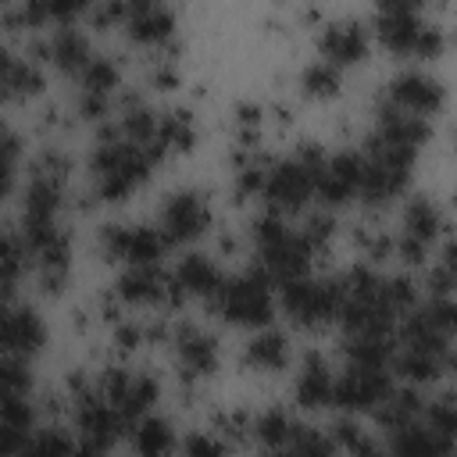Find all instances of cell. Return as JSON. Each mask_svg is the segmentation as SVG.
Here are the masks:
<instances>
[{
	"label": "cell",
	"mask_w": 457,
	"mask_h": 457,
	"mask_svg": "<svg viewBox=\"0 0 457 457\" xmlns=\"http://www.w3.org/2000/svg\"><path fill=\"white\" fill-rule=\"evenodd\" d=\"M361 168H364V157L353 154V150H343V154L325 157V164H321L318 175H314V193L321 196V204H325V207H336V204L350 200V196L357 193Z\"/></svg>",
	"instance_id": "obj_10"
},
{
	"label": "cell",
	"mask_w": 457,
	"mask_h": 457,
	"mask_svg": "<svg viewBox=\"0 0 457 457\" xmlns=\"http://www.w3.org/2000/svg\"><path fill=\"white\" fill-rule=\"evenodd\" d=\"M421 18L414 11H378V39L393 54H414L421 36Z\"/></svg>",
	"instance_id": "obj_21"
},
{
	"label": "cell",
	"mask_w": 457,
	"mask_h": 457,
	"mask_svg": "<svg viewBox=\"0 0 457 457\" xmlns=\"http://www.w3.org/2000/svg\"><path fill=\"white\" fill-rule=\"evenodd\" d=\"M25 450H32V453H68L71 443L64 436H57V432H39V436H29Z\"/></svg>",
	"instance_id": "obj_40"
},
{
	"label": "cell",
	"mask_w": 457,
	"mask_h": 457,
	"mask_svg": "<svg viewBox=\"0 0 457 457\" xmlns=\"http://www.w3.org/2000/svg\"><path fill=\"white\" fill-rule=\"evenodd\" d=\"M225 450V443H218V439H211V436H189L186 439V453H221Z\"/></svg>",
	"instance_id": "obj_43"
},
{
	"label": "cell",
	"mask_w": 457,
	"mask_h": 457,
	"mask_svg": "<svg viewBox=\"0 0 457 457\" xmlns=\"http://www.w3.org/2000/svg\"><path fill=\"white\" fill-rule=\"evenodd\" d=\"M389 104L411 114H432L443 107V86L425 71H400L389 82Z\"/></svg>",
	"instance_id": "obj_14"
},
{
	"label": "cell",
	"mask_w": 457,
	"mask_h": 457,
	"mask_svg": "<svg viewBox=\"0 0 457 457\" xmlns=\"http://www.w3.org/2000/svg\"><path fill=\"white\" fill-rule=\"evenodd\" d=\"M21 257H25V250H21L11 236L0 232V286H4V293H7L11 282L18 278V271H21Z\"/></svg>",
	"instance_id": "obj_37"
},
{
	"label": "cell",
	"mask_w": 457,
	"mask_h": 457,
	"mask_svg": "<svg viewBox=\"0 0 457 457\" xmlns=\"http://www.w3.org/2000/svg\"><path fill=\"white\" fill-rule=\"evenodd\" d=\"M193 143H196V121H193V114L186 107H175V111L157 114V132L143 150L150 154V161H157L164 154H182Z\"/></svg>",
	"instance_id": "obj_17"
},
{
	"label": "cell",
	"mask_w": 457,
	"mask_h": 457,
	"mask_svg": "<svg viewBox=\"0 0 457 457\" xmlns=\"http://www.w3.org/2000/svg\"><path fill=\"white\" fill-rule=\"evenodd\" d=\"M43 89V71L32 61L11 57V50L0 43V96H32Z\"/></svg>",
	"instance_id": "obj_22"
},
{
	"label": "cell",
	"mask_w": 457,
	"mask_h": 457,
	"mask_svg": "<svg viewBox=\"0 0 457 457\" xmlns=\"http://www.w3.org/2000/svg\"><path fill=\"white\" fill-rule=\"evenodd\" d=\"M121 428H125V421L100 393H89V389L79 393V432H82L86 450H107Z\"/></svg>",
	"instance_id": "obj_11"
},
{
	"label": "cell",
	"mask_w": 457,
	"mask_h": 457,
	"mask_svg": "<svg viewBox=\"0 0 457 457\" xmlns=\"http://www.w3.org/2000/svg\"><path fill=\"white\" fill-rule=\"evenodd\" d=\"M57 68H64V71H79L93 54H89V39L82 36V32H75V29H57L50 39H46V46H39Z\"/></svg>",
	"instance_id": "obj_25"
},
{
	"label": "cell",
	"mask_w": 457,
	"mask_h": 457,
	"mask_svg": "<svg viewBox=\"0 0 457 457\" xmlns=\"http://www.w3.org/2000/svg\"><path fill=\"white\" fill-rule=\"evenodd\" d=\"M261 186H264V168H261L257 161H246V164L236 171V189H239V196L261 193Z\"/></svg>",
	"instance_id": "obj_39"
},
{
	"label": "cell",
	"mask_w": 457,
	"mask_h": 457,
	"mask_svg": "<svg viewBox=\"0 0 457 457\" xmlns=\"http://www.w3.org/2000/svg\"><path fill=\"white\" fill-rule=\"evenodd\" d=\"M79 82H82V93H104V96H111L118 89V68L107 57H89L79 68Z\"/></svg>",
	"instance_id": "obj_32"
},
{
	"label": "cell",
	"mask_w": 457,
	"mask_h": 457,
	"mask_svg": "<svg viewBox=\"0 0 457 457\" xmlns=\"http://www.w3.org/2000/svg\"><path fill=\"white\" fill-rule=\"evenodd\" d=\"M150 154L132 143V139H118L107 136L96 154H93V171H96V193L104 200H121L129 196L146 175H150Z\"/></svg>",
	"instance_id": "obj_1"
},
{
	"label": "cell",
	"mask_w": 457,
	"mask_h": 457,
	"mask_svg": "<svg viewBox=\"0 0 457 457\" xmlns=\"http://www.w3.org/2000/svg\"><path fill=\"white\" fill-rule=\"evenodd\" d=\"M382 143H396V146H411V150H418L421 143H425V136H428V121L421 118V114H411V111H403V107H396V104H386L382 111H378V132H375Z\"/></svg>",
	"instance_id": "obj_18"
},
{
	"label": "cell",
	"mask_w": 457,
	"mask_h": 457,
	"mask_svg": "<svg viewBox=\"0 0 457 457\" xmlns=\"http://www.w3.org/2000/svg\"><path fill=\"white\" fill-rule=\"evenodd\" d=\"M25 443H29V432H21V428H11V425H4V421H0V453H14V450H25Z\"/></svg>",
	"instance_id": "obj_42"
},
{
	"label": "cell",
	"mask_w": 457,
	"mask_h": 457,
	"mask_svg": "<svg viewBox=\"0 0 457 457\" xmlns=\"http://www.w3.org/2000/svg\"><path fill=\"white\" fill-rule=\"evenodd\" d=\"M389 393V375L382 368L350 364L339 378H332V403L343 411H375V403Z\"/></svg>",
	"instance_id": "obj_9"
},
{
	"label": "cell",
	"mask_w": 457,
	"mask_h": 457,
	"mask_svg": "<svg viewBox=\"0 0 457 457\" xmlns=\"http://www.w3.org/2000/svg\"><path fill=\"white\" fill-rule=\"evenodd\" d=\"M318 46H321L325 61H332V64H353V61H361L364 50H368V32H364L361 21L339 18V21H328V25L321 29Z\"/></svg>",
	"instance_id": "obj_16"
},
{
	"label": "cell",
	"mask_w": 457,
	"mask_h": 457,
	"mask_svg": "<svg viewBox=\"0 0 457 457\" xmlns=\"http://www.w3.org/2000/svg\"><path fill=\"white\" fill-rule=\"evenodd\" d=\"M171 278L182 286L186 296H189V293L211 296L214 286L221 282V271H218V264H214L207 253H186V257L175 264V275H171Z\"/></svg>",
	"instance_id": "obj_23"
},
{
	"label": "cell",
	"mask_w": 457,
	"mask_h": 457,
	"mask_svg": "<svg viewBox=\"0 0 457 457\" xmlns=\"http://www.w3.org/2000/svg\"><path fill=\"white\" fill-rule=\"evenodd\" d=\"M261 193H264L268 207L278 211V214L282 211H300L311 200V193H314V175L296 157H289V161H278V164H271L264 171Z\"/></svg>",
	"instance_id": "obj_7"
},
{
	"label": "cell",
	"mask_w": 457,
	"mask_h": 457,
	"mask_svg": "<svg viewBox=\"0 0 457 457\" xmlns=\"http://www.w3.org/2000/svg\"><path fill=\"white\" fill-rule=\"evenodd\" d=\"M296 400L303 407H325L332 403V371L318 353H307L300 375H296Z\"/></svg>",
	"instance_id": "obj_24"
},
{
	"label": "cell",
	"mask_w": 457,
	"mask_h": 457,
	"mask_svg": "<svg viewBox=\"0 0 457 457\" xmlns=\"http://www.w3.org/2000/svg\"><path fill=\"white\" fill-rule=\"evenodd\" d=\"M289 357V346H286V336L282 332H257L250 343H246V361L264 368V371H278Z\"/></svg>",
	"instance_id": "obj_29"
},
{
	"label": "cell",
	"mask_w": 457,
	"mask_h": 457,
	"mask_svg": "<svg viewBox=\"0 0 457 457\" xmlns=\"http://www.w3.org/2000/svg\"><path fill=\"white\" fill-rule=\"evenodd\" d=\"M286 450H296V453H332L336 443H332L328 436L307 428V425H296L293 436H289V443H286Z\"/></svg>",
	"instance_id": "obj_36"
},
{
	"label": "cell",
	"mask_w": 457,
	"mask_h": 457,
	"mask_svg": "<svg viewBox=\"0 0 457 457\" xmlns=\"http://www.w3.org/2000/svg\"><path fill=\"white\" fill-rule=\"evenodd\" d=\"M393 357V339L389 332H353L346 339V361L350 364H368V368H386Z\"/></svg>",
	"instance_id": "obj_28"
},
{
	"label": "cell",
	"mask_w": 457,
	"mask_h": 457,
	"mask_svg": "<svg viewBox=\"0 0 457 457\" xmlns=\"http://www.w3.org/2000/svg\"><path fill=\"white\" fill-rule=\"evenodd\" d=\"M421 396L414 393V389H389L378 403H375V414H378V421H382V428L386 432H393V428H403V425H411V421H418L421 418Z\"/></svg>",
	"instance_id": "obj_26"
},
{
	"label": "cell",
	"mask_w": 457,
	"mask_h": 457,
	"mask_svg": "<svg viewBox=\"0 0 457 457\" xmlns=\"http://www.w3.org/2000/svg\"><path fill=\"white\" fill-rule=\"evenodd\" d=\"M293 428H296V421H293L286 411H268V414H261V421H257V439H261L268 450H286Z\"/></svg>",
	"instance_id": "obj_35"
},
{
	"label": "cell",
	"mask_w": 457,
	"mask_h": 457,
	"mask_svg": "<svg viewBox=\"0 0 457 457\" xmlns=\"http://www.w3.org/2000/svg\"><path fill=\"white\" fill-rule=\"evenodd\" d=\"M425 414V428L436 436V443L443 446V453L450 450L453 443V432H457V407H453V396H439L436 403H428V411L421 407Z\"/></svg>",
	"instance_id": "obj_31"
},
{
	"label": "cell",
	"mask_w": 457,
	"mask_h": 457,
	"mask_svg": "<svg viewBox=\"0 0 457 457\" xmlns=\"http://www.w3.org/2000/svg\"><path fill=\"white\" fill-rule=\"evenodd\" d=\"M300 86L307 96H332L339 86H343V75H339V64L332 61H311L300 75Z\"/></svg>",
	"instance_id": "obj_33"
},
{
	"label": "cell",
	"mask_w": 457,
	"mask_h": 457,
	"mask_svg": "<svg viewBox=\"0 0 457 457\" xmlns=\"http://www.w3.org/2000/svg\"><path fill=\"white\" fill-rule=\"evenodd\" d=\"M332 228H336V221H332V214L328 211H314L307 221H303V228H300V236L311 243V250H318L328 236H332Z\"/></svg>",
	"instance_id": "obj_38"
},
{
	"label": "cell",
	"mask_w": 457,
	"mask_h": 457,
	"mask_svg": "<svg viewBox=\"0 0 457 457\" xmlns=\"http://www.w3.org/2000/svg\"><path fill=\"white\" fill-rule=\"evenodd\" d=\"M261 257H264V271L275 278V282H286V278H296V275H307V264H311V243L286 228L275 243L261 246Z\"/></svg>",
	"instance_id": "obj_13"
},
{
	"label": "cell",
	"mask_w": 457,
	"mask_h": 457,
	"mask_svg": "<svg viewBox=\"0 0 457 457\" xmlns=\"http://www.w3.org/2000/svg\"><path fill=\"white\" fill-rule=\"evenodd\" d=\"M271 275L264 268H250L243 275L221 278L207 296L211 307L236 325H264L271 318Z\"/></svg>",
	"instance_id": "obj_2"
},
{
	"label": "cell",
	"mask_w": 457,
	"mask_h": 457,
	"mask_svg": "<svg viewBox=\"0 0 457 457\" xmlns=\"http://www.w3.org/2000/svg\"><path fill=\"white\" fill-rule=\"evenodd\" d=\"M282 286V307L296 325H321L339 314V303L346 296L343 278H286Z\"/></svg>",
	"instance_id": "obj_3"
},
{
	"label": "cell",
	"mask_w": 457,
	"mask_h": 457,
	"mask_svg": "<svg viewBox=\"0 0 457 457\" xmlns=\"http://www.w3.org/2000/svg\"><path fill=\"white\" fill-rule=\"evenodd\" d=\"M168 286V271H161L157 264H129L118 278V296L129 300V303H150V300H161Z\"/></svg>",
	"instance_id": "obj_20"
},
{
	"label": "cell",
	"mask_w": 457,
	"mask_h": 457,
	"mask_svg": "<svg viewBox=\"0 0 457 457\" xmlns=\"http://www.w3.org/2000/svg\"><path fill=\"white\" fill-rule=\"evenodd\" d=\"M0 293H4V286H0Z\"/></svg>",
	"instance_id": "obj_44"
},
{
	"label": "cell",
	"mask_w": 457,
	"mask_h": 457,
	"mask_svg": "<svg viewBox=\"0 0 457 457\" xmlns=\"http://www.w3.org/2000/svg\"><path fill=\"white\" fill-rule=\"evenodd\" d=\"M100 396L118 411V418L132 428L157 400V382L150 375H132L125 368H107L100 382Z\"/></svg>",
	"instance_id": "obj_4"
},
{
	"label": "cell",
	"mask_w": 457,
	"mask_h": 457,
	"mask_svg": "<svg viewBox=\"0 0 457 457\" xmlns=\"http://www.w3.org/2000/svg\"><path fill=\"white\" fill-rule=\"evenodd\" d=\"M164 246H168L164 236L146 225H104V232H100V250L107 261L157 264Z\"/></svg>",
	"instance_id": "obj_5"
},
{
	"label": "cell",
	"mask_w": 457,
	"mask_h": 457,
	"mask_svg": "<svg viewBox=\"0 0 457 457\" xmlns=\"http://www.w3.org/2000/svg\"><path fill=\"white\" fill-rule=\"evenodd\" d=\"M43 339H46V328L32 307L0 303V353L29 357L43 346Z\"/></svg>",
	"instance_id": "obj_12"
},
{
	"label": "cell",
	"mask_w": 457,
	"mask_h": 457,
	"mask_svg": "<svg viewBox=\"0 0 457 457\" xmlns=\"http://www.w3.org/2000/svg\"><path fill=\"white\" fill-rule=\"evenodd\" d=\"M207 221H211L207 196L200 189H182L164 200L157 232L164 236V243H186V239H196L207 228Z\"/></svg>",
	"instance_id": "obj_6"
},
{
	"label": "cell",
	"mask_w": 457,
	"mask_h": 457,
	"mask_svg": "<svg viewBox=\"0 0 457 457\" xmlns=\"http://www.w3.org/2000/svg\"><path fill=\"white\" fill-rule=\"evenodd\" d=\"M450 364V353H439V350H428V346H414L407 343L396 357V371L411 382H432L443 368Z\"/></svg>",
	"instance_id": "obj_27"
},
{
	"label": "cell",
	"mask_w": 457,
	"mask_h": 457,
	"mask_svg": "<svg viewBox=\"0 0 457 457\" xmlns=\"http://www.w3.org/2000/svg\"><path fill=\"white\" fill-rule=\"evenodd\" d=\"M389 450L393 453H407V457H428V453H443V446L436 443V436L425 428V421H411L403 428L389 432Z\"/></svg>",
	"instance_id": "obj_30"
},
{
	"label": "cell",
	"mask_w": 457,
	"mask_h": 457,
	"mask_svg": "<svg viewBox=\"0 0 457 457\" xmlns=\"http://www.w3.org/2000/svg\"><path fill=\"white\" fill-rule=\"evenodd\" d=\"M125 21H129V36L146 46L164 43L175 29V14L161 0H125Z\"/></svg>",
	"instance_id": "obj_15"
},
{
	"label": "cell",
	"mask_w": 457,
	"mask_h": 457,
	"mask_svg": "<svg viewBox=\"0 0 457 457\" xmlns=\"http://www.w3.org/2000/svg\"><path fill=\"white\" fill-rule=\"evenodd\" d=\"M175 343H179V361H182L186 375L204 378V375H211L218 368V343L207 332H200L193 325H182Z\"/></svg>",
	"instance_id": "obj_19"
},
{
	"label": "cell",
	"mask_w": 457,
	"mask_h": 457,
	"mask_svg": "<svg viewBox=\"0 0 457 457\" xmlns=\"http://www.w3.org/2000/svg\"><path fill=\"white\" fill-rule=\"evenodd\" d=\"M443 228V214L428 196H411L403 207V232H400V257L411 264H421L428 257L432 239Z\"/></svg>",
	"instance_id": "obj_8"
},
{
	"label": "cell",
	"mask_w": 457,
	"mask_h": 457,
	"mask_svg": "<svg viewBox=\"0 0 457 457\" xmlns=\"http://www.w3.org/2000/svg\"><path fill=\"white\" fill-rule=\"evenodd\" d=\"M336 446H346V450H353V453H368L371 446L364 443V436H361V428L357 425H350V421H339L336 425V439H332Z\"/></svg>",
	"instance_id": "obj_41"
},
{
	"label": "cell",
	"mask_w": 457,
	"mask_h": 457,
	"mask_svg": "<svg viewBox=\"0 0 457 457\" xmlns=\"http://www.w3.org/2000/svg\"><path fill=\"white\" fill-rule=\"evenodd\" d=\"M132 446L143 450V453H164V450H171V428H168V421L143 414L132 425Z\"/></svg>",
	"instance_id": "obj_34"
}]
</instances>
